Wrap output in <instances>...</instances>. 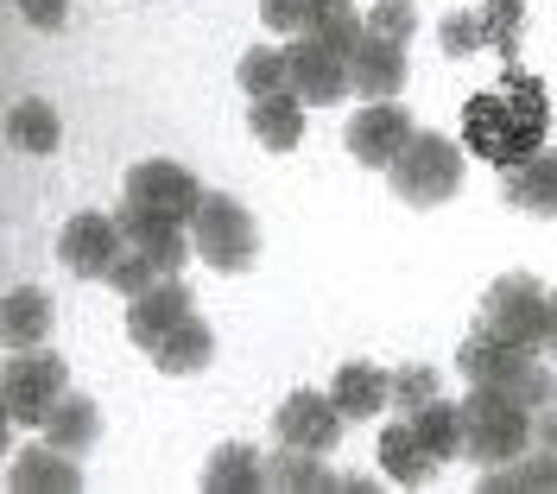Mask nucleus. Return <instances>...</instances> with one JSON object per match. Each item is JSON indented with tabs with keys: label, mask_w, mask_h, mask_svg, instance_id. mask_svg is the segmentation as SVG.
Listing matches in <instances>:
<instances>
[{
	"label": "nucleus",
	"mask_w": 557,
	"mask_h": 494,
	"mask_svg": "<svg viewBox=\"0 0 557 494\" xmlns=\"http://www.w3.org/2000/svg\"><path fill=\"white\" fill-rule=\"evenodd\" d=\"M520 20H525L520 0H487L482 7V33L500 58H520Z\"/></svg>",
	"instance_id": "33"
},
{
	"label": "nucleus",
	"mask_w": 557,
	"mask_h": 494,
	"mask_svg": "<svg viewBox=\"0 0 557 494\" xmlns=\"http://www.w3.org/2000/svg\"><path fill=\"white\" fill-rule=\"evenodd\" d=\"M412 114L399 102H368L355 108V121L343 127V146L355 152V165H374V172H386L399 152H406V140H412Z\"/></svg>",
	"instance_id": "11"
},
{
	"label": "nucleus",
	"mask_w": 557,
	"mask_h": 494,
	"mask_svg": "<svg viewBox=\"0 0 557 494\" xmlns=\"http://www.w3.org/2000/svg\"><path fill=\"white\" fill-rule=\"evenodd\" d=\"M70 393V368L58 349H13L7 361V374H0V406H7V419L13 424H45L51 419V406Z\"/></svg>",
	"instance_id": "6"
},
{
	"label": "nucleus",
	"mask_w": 557,
	"mask_h": 494,
	"mask_svg": "<svg viewBox=\"0 0 557 494\" xmlns=\"http://www.w3.org/2000/svg\"><path fill=\"white\" fill-rule=\"evenodd\" d=\"M424 399H437V374H431V368H399V374H393V406H399V412H418Z\"/></svg>",
	"instance_id": "36"
},
{
	"label": "nucleus",
	"mask_w": 557,
	"mask_h": 494,
	"mask_svg": "<svg viewBox=\"0 0 557 494\" xmlns=\"http://www.w3.org/2000/svg\"><path fill=\"white\" fill-rule=\"evenodd\" d=\"M482 330L520 343V349H545V336H552V292L532 273H500L482 292Z\"/></svg>",
	"instance_id": "5"
},
{
	"label": "nucleus",
	"mask_w": 557,
	"mask_h": 494,
	"mask_svg": "<svg viewBox=\"0 0 557 494\" xmlns=\"http://www.w3.org/2000/svg\"><path fill=\"white\" fill-rule=\"evenodd\" d=\"M190 247H197V260L215 267V273H247L260 260L253 210H242V197H228V190H203V203L190 215Z\"/></svg>",
	"instance_id": "4"
},
{
	"label": "nucleus",
	"mask_w": 557,
	"mask_h": 494,
	"mask_svg": "<svg viewBox=\"0 0 557 494\" xmlns=\"http://www.w3.org/2000/svg\"><path fill=\"white\" fill-rule=\"evenodd\" d=\"M532 444H545V450H557V399H552V406H539V412H532Z\"/></svg>",
	"instance_id": "39"
},
{
	"label": "nucleus",
	"mask_w": 557,
	"mask_h": 494,
	"mask_svg": "<svg viewBox=\"0 0 557 494\" xmlns=\"http://www.w3.org/2000/svg\"><path fill=\"white\" fill-rule=\"evenodd\" d=\"M209 361H215V336H209L203 318H184L172 336L152 349V368H159V374H172V381H184V374H203Z\"/></svg>",
	"instance_id": "22"
},
{
	"label": "nucleus",
	"mask_w": 557,
	"mask_h": 494,
	"mask_svg": "<svg viewBox=\"0 0 557 494\" xmlns=\"http://www.w3.org/2000/svg\"><path fill=\"white\" fill-rule=\"evenodd\" d=\"M267 489L273 494H330L336 489V476L323 469L317 450H292V444H278L273 457H267Z\"/></svg>",
	"instance_id": "26"
},
{
	"label": "nucleus",
	"mask_w": 557,
	"mask_h": 494,
	"mask_svg": "<svg viewBox=\"0 0 557 494\" xmlns=\"http://www.w3.org/2000/svg\"><path fill=\"white\" fill-rule=\"evenodd\" d=\"M20 13L33 20L38 33H64L70 26V0H20Z\"/></svg>",
	"instance_id": "38"
},
{
	"label": "nucleus",
	"mask_w": 557,
	"mask_h": 494,
	"mask_svg": "<svg viewBox=\"0 0 557 494\" xmlns=\"http://www.w3.org/2000/svg\"><path fill=\"white\" fill-rule=\"evenodd\" d=\"M317 13H323V0H260V20L285 38H305L317 26Z\"/></svg>",
	"instance_id": "34"
},
{
	"label": "nucleus",
	"mask_w": 557,
	"mask_h": 494,
	"mask_svg": "<svg viewBox=\"0 0 557 494\" xmlns=\"http://www.w3.org/2000/svg\"><path fill=\"white\" fill-rule=\"evenodd\" d=\"M235 83H242L247 102H253V96L292 89V64H285V51H278V45H253V51H242V64H235Z\"/></svg>",
	"instance_id": "29"
},
{
	"label": "nucleus",
	"mask_w": 557,
	"mask_h": 494,
	"mask_svg": "<svg viewBox=\"0 0 557 494\" xmlns=\"http://www.w3.org/2000/svg\"><path fill=\"white\" fill-rule=\"evenodd\" d=\"M58 140H64V121H58V108H51V102L26 96V102L7 108V146H13V152L45 159V152H58Z\"/></svg>",
	"instance_id": "24"
},
{
	"label": "nucleus",
	"mask_w": 557,
	"mask_h": 494,
	"mask_svg": "<svg viewBox=\"0 0 557 494\" xmlns=\"http://www.w3.org/2000/svg\"><path fill=\"white\" fill-rule=\"evenodd\" d=\"M121 235H127V247H139V254H152V260H165V267H184L197 247H190V229L184 222H172V215H152V210H139V203H127L121 197Z\"/></svg>",
	"instance_id": "16"
},
{
	"label": "nucleus",
	"mask_w": 557,
	"mask_h": 494,
	"mask_svg": "<svg viewBox=\"0 0 557 494\" xmlns=\"http://www.w3.org/2000/svg\"><path fill=\"white\" fill-rule=\"evenodd\" d=\"M96 437H102V412H96V399L64 393V399L51 406V419H45V444H58V450H70V457H83Z\"/></svg>",
	"instance_id": "25"
},
{
	"label": "nucleus",
	"mask_w": 557,
	"mask_h": 494,
	"mask_svg": "<svg viewBox=\"0 0 557 494\" xmlns=\"http://www.w3.org/2000/svg\"><path fill=\"white\" fill-rule=\"evenodd\" d=\"M462 457L469 462H513L520 450H532V412L507 387H469L462 399Z\"/></svg>",
	"instance_id": "2"
},
{
	"label": "nucleus",
	"mask_w": 557,
	"mask_h": 494,
	"mask_svg": "<svg viewBox=\"0 0 557 494\" xmlns=\"http://www.w3.org/2000/svg\"><path fill=\"white\" fill-rule=\"evenodd\" d=\"M462 172H469L462 146L450 134H424L418 127L412 140H406V152L386 165V184H393V197L406 210H437V203H450L456 190H462Z\"/></svg>",
	"instance_id": "3"
},
{
	"label": "nucleus",
	"mask_w": 557,
	"mask_h": 494,
	"mask_svg": "<svg viewBox=\"0 0 557 494\" xmlns=\"http://www.w3.org/2000/svg\"><path fill=\"white\" fill-rule=\"evenodd\" d=\"M507 393L520 399L525 412H539V406H552V399H557V374H552V368H545V361H539V355H532V361H525V368H520V381H513V387H507Z\"/></svg>",
	"instance_id": "35"
},
{
	"label": "nucleus",
	"mask_w": 557,
	"mask_h": 494,
	"mask_svg": "<svg viewBox=\"0 0 557 494\" xmlns=\"http://www.w3.org/2000/svg\"><path fill=\"white\" fill-rule=\"evenodd\" d=\"M431 469H437V457L418 444L412 419L386 424V431H381V476H386V482H393V489H424V482H431Z\"/></svg>",
	"instance_id": "21"
},
{
	"label": "nucleus",
	"mask_w": 557,
	"mask_h": 494,
	"mask_svg": "<svg viewBox=\"0 0 557 494\" xmlns=\"http://www.w3.org/2000/svg\"><path fill=\"white\" fill-rule=\"evenodd\" d=\"M545 349H552V361H557V298H552V336H545Z\"/></svg>",
	"instance_id": "40"
},
{
	"label": "nucleus",
	"mask_w": 557,
	"mask_h": 494,
	"mask_svg": "<svg viewBox=\"0 0 557 494\" xmlns=\"http://www.w3.org/2000/svg\"><path fill=\"white\" fill-rule=\"evenodd\" d=\"M406 419H412L418 444H424L437 462L462 457V406H456V399H444V393H437V399H424V406H418V412H406Z\"/></svg>",
	"instance_id": "27"
},
{
	"label": "nucleus",
	"mask_w": 557,
	"mask_h": 494,
	"mask_svg": "<svg viewBox=\"0 0 557 494\" xmlns=\"http://www.w3.org/2000/svg\"><path fill=\"white\" fill-rule=\"evenodd\" d=\"M545 127H552L545 83L507 64L500 89H487V96H475L462 108V152H475L494 172H507V165H520V159H532L545 146Z\"/></svg>",
	"instance_id": "1"
},
{
	"label": "nucleus",
	"mask_w": 557,
	"mask_h": 494,
	"mask_svg": "<svg viewBox=\"0 0 557 494\" xmlns=\"http://www.w3.org/2000/svg\"><path fill=\"white\" fill-rule=\"evenodd\" d=\"M330 399H336V412L348 424H361V419H374V412L393 406V374L374 368V361H343L336 381H330Z\"/></svg>",
	"instance_id": "17"
},
{
	"label": "nucleus",
	"mask_w": 557,
	"mask_h": 494,
	"mask_svg": "<svg viewBox=\"0 0 557 494\" xmlns=\"http://www.w3.org/2000/svg\"><path fill=\"white\" fill-rule=\"evenodd\" d=\"M361 20H368V33L374 38H393V45H412V33H418V7L412 0H374Z\"/></svg>",
	"instance_id": "32"
},
{
	"label": "nucleus",
	"mask_w": 557,
	"mask_h": 494,
	"mask_svg": "<svg viewBox=\"0 0 557 494\" xmlns=\"http://www.w3.org/2000/svg\"><path fill=\"white\" fill-rule=\"evenodd\" d=\"M348 83H355V96H368V102H393V96L406 89V45L361 33L355 58H348Z\"/></svg>",
	"instance_id": "15"
},
{
	"label": "nucleus",
	"mask_w": 557,
	"mask_h": 494,
	"mask_svg": "<svg viewBox=\"0 0 557 494\" xmlns=\"http://www.w3.org/2000/svg\"><path fill=\"white\" fill-rule=\"evenodd\" d=\"M127 203H139V210H152V215H172V222L190 229V215L203 203V184L184 165H172V159H139L134 172H127Z\"/></svg>",
	"instance_id": "9"
},
{
	"label": "nucleus",
	"mask_w": 557,
	"mask_h": 494,
	"mask_svg": "<svg viewBox=\"0 0 557 494\" xmlns=\"http://www.w3.org/2000/svg\"><path fill=\"white\" fill-rule=\"evenodd\" d=\"M172 280V267L165 260H152V254H139V247H121V260L108 267V285L121 292V298H134V292H146V285Z\"/></svg>",
	"instance_id": "30"
},
{
	"label": "nucleus",
	"mask_w": 557,
	"mask_h": 494,
	"mask_svg": "<svg viewBox=\"0 0 557 494\" xmlns=\"http://www.w3.org/2000/svg\"><path fill=\"white\" fill-rule=\"evenodd\" d=\"M184 318H190V285L172 273V280H159V285H146V292L127 298V343L152 355Z\"/></svg>",
	"instance_id": "12"
},
{
	"label": "nucleus",
	"mask_w": 557,
	"mask_h": 494,
	"mask_svg": "<svg viewBox=\"0 0 557 494\" xmlns=\"http://www.w3.org/2000/svg\"><path fill=\"white\" fill-rule=\"evenodd\" d=\"M311 33L323 38V45H336V51L355 58V45H361V33H368V20L355 13V0H323V13H317Z\"/></svg>",
	"instance_id": "31"
},
{
	"label": "nucleus",
	"mask_w": 557,
	"mask_h": 494,
	"mask_svg": "<svg viewBox=\"0 0 557 494\" xmlns=\"http://www.w3.org/2000/svg\"><path fill=\"white\" fill-rule=\"evenodd\" d=\"M285 64H292V89L305 96V108H330L355 89V83H348V51L323 45L317 33L292 38V45H285Z\"/></svg>",
	"instance_id": "10"
},
{
	"label": "nucleus",
	"mask_w": 557,
	"mask_h": 494,
	"mask_svg": "<svg viewBox=\"0 0 557 494\" xmlns=\"http://www.w3.org/2000/svg\"><path fill=\"white\" fill-rule=\"evenodd\" d=\"M20 494H76L83 489V469L70 462V450H58V444H38V450H20L13 457V476H7Z\"/></svg>",
	"instance_id": "20"
},
{
	"label": "nucleus",
	"mask_w": 557,
	"mask_h": 494,
	"mask_svg": "<svg viewBox=\"0 0 557 494\" xmlns=\"http://www.w3.org/2000/svg\"><path fill=\"white\" fill-rule=\"evenodd\" d=\"M482 489H487V494H500V489H520V494H557V450L532 444V450H520L513 462L487 469Z\"/></svg>",
	"instance_id": "28"
},
{
	"label": "nucleus",
	"mask_w": 557,
	"mask_h": 494,
	"mask_svg": "<svg viewBox=\"0 0 557 494\" xmlns=\"http://www.w3.org/2000/svg\"><path fill=\"white\" fill-rule=\"evenodd\" d=\"M532 355L539 349H520V343H507V336H494V330L475 323V330L462 336V349H456V374H462L469 387H513Z\"/></svg>",
	"instance_id": "13"
},
{
	"label": "nucleus",
	"mask_w": 557,
	"mask_h": 494,
	"mask_svg": "<svg viewBox=\"0 0 557 494\" xmlns=\"http://www.w3.org/2000/svg\"><path fill=\"white\" fill-rule=\"evenodd\" d=\"M343 412H336V399L317 387H298L285 393V406L273 412V431L278 444H292V450H317V457H330L336 444H343Z\"/></svg>",
	"instance_id": "8"
},
{
	"label": "nucleus",
	"mask_w": 557,
	"mask_h": 494,
	"mask_svg": "<svg viewBox=\"0 0 557 494\" xmlns=\"http://www.w3.org/2000/svg\"><path fill=\"white\" fill-rule=\"evenodd\" d=\"M305 96L298 89H273V96H253L247 108V127H253V140L267 146V152H292V146H305Z\"/></svg>",
	"instance_id": "18"
},
{
	"label": "nucleus",
	"mask_w": 557,
	"mask_h": 494,
	"mask_svg": "<svg viewBox=\"0 0 557 494\" xmlns=\"http://www.w3.org/2000/svg\"><path fill=\"white\" fill-rule=\"evenodd\" d=\"M500 197H507L520 215L557 222V146H539L532 159L507 165V172H500Z\"/></svg>",
	"instance_id": "14"
},
{
	"label": "nucleus",
	"mask_w": 557,
	"mask_h": 494,
	"mask_svg": "<svg viewBox=\"0 0 557 494\" xmlns=\"http://www.w3.org/2000/svg\"><path fill=\"white\" fill-rule=\"evenodd\" d=\"M121 215H102V210H83L64 222V235H58V260H64L70 280H108V267L121 260Z\"/></svg>",
	"instance_id": "7"
},
{
	"label": "nucleus",
	"mask_w": 557,
	"mask_h": 494,
	"mask_svg": "<svg viewBox=\"0 0 557 494\" xmlns=\"http://www.w3.org/2000/svg\"><path fill=\"white\" fill-rule=\"evenodd\" d=\"M482 45H487L482 7H475V13H450V20H444V51H450V58H469V51H482Z\"/></svg>",
	"instance_id": "37"
},
{
	"label": "nucleus",
	"mask_w": 557,
	"mask_h": 494,
	"mask_svg": "<svg viewBox=\"0 0 557 494\" xmlns=\"http://www.w3.org/2000/svg\"><path fill=\"white\" fill-rule=\"evenodd\" d=\"M51 318H58V305H51L38 285H13V292L0 298V343H7V349H38V343L51 336Z\"/></svg>",
	"instance_id": "19"
},
{
	"label": "nucleus",
	"mask_w": 557,
	"mask_h": 494,
	"mask_svg": "<svg viewBox=\"0 0 557 494\" xmlns=\"http://www.w3.org/2000/svg\"><path fill=\"white\" fill-rule=\"evenodd\" d=\"M203 489L209 494H260L267 489V457L253 444H222L203 462Z\"/></svg>",
	"instance_id": "23"
}]
</instances>
